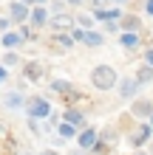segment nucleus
Listing matches in <instances>:
<instances>
[{
    "instance_id": "1",
    "label": "nucleus",
    "mask_w": 153,
    "mask_h": 155,
    "mask_svg": "<svg viewBox=\"0 0 153 155\" xmlns=\"http://www.w3.org/2000/svg\"><path fill=\"white\" fill-rule=\"evenodd\" d=\"M88 82H91V87H94V90L111 93V90L116 87V82H119V71H116L111 62H99V65H94V68H91Z\"/></svg>"
},
{
    "instance_id": "2",
    "label": "nucleus",
    "mask_w": 153,
    "mask_h": 155,
    "mask_svg": "<svg viewBox=\"0 0 153 155\" xmlns=\"http://www.w3.org/2000/svg\"><path fill=\"white\" fill-rule=\"evenodd\" d=\"M51 113H54V102H51L48 93H31V96H26V104H23V116L26 118L46 121Z\"/></svg>"
},
{
    "instance_id": "3",
    "label": "nucleus",
    "mask_w": 153,
    "mask_h": 155,
    "mask_svg": "<svg viewBox=\"0 0 153 155\" xmlns=\"http://www.w3.org/2000/svg\"><path fill=\"white\" fill-rule=\"evenodd\" d=\"M20 79L29 82V85H43V82H48V68L43 65L40 59H23Z\"/></svg>"
},
{
    "instance_id": "4",
    "label": "nucleus",
    "mask_w": 153,
    "mask_h": 155,
    "mask_svg": "<svg viewBox=\"0 0 153 155\" xmlns=\"http://www.w3.org/2000/svg\"><path fill=\"white\" fill-rule=\"evenodd\" d=\"M153 141V130H150V124L148 121H136L130 127V133H128V144H130V150H148V144Z\"/></svg>"
},
{
    "instance_id": "5",
    "label": "nucleus",
    "mask_w": 153,
    "mask_h": 155,
    "mask_svg": "<svg viewBox=\"0 0 153 155\" xmlns=\"http://www.w3.org/2000/svg\"><path fill=\"white\" fill-rule=\"evenodd\" d=\"M113 90H116V96H119V102H133V99L139 96L142 85L133 79V74H128V76H119V82H116Z\"/></svg>"
},
{
    "instance_id": "6",
    "label": "nucleus",
    "mask_w": 153,
    "mask_h": 155,
    "mask_svg": "<svg viewBox=\"0 0 153 155\" xmlns=\"http://www.w3.org/2000/svg\"><path fill=\"white\" fill-rule=\"evenodd\" d=\"M128 104H130L128 107V116L136 118V121H148V116L153 113V99H148V96H136Z\"/></svg>"
},
{
    "instance_id": "7",
    "label": "nucleus",
    "mask_w": 153,
    "mask_h": 155,
    "mask_svg": "<svg viewBox=\"0 0 153 155\" xmlns=\"http://www.w3.org/2000/svg\"><path fill=\"white\" fill-rule=\"evenodd\" d=\"M96 138H99V127L88 124V127H82V130H77V138H74V144H77V150L91 152V147L96 144Z\"/></svg>"
},
{
    "instance_id": "8",
    "label": "nucleus",
    "mask_w": 153,
    "mask_h": 155,
    "mask_svg": "<svg viewBox=\"0 0 153 155\" xmlns=\"http://www.w3.org/2000/svg\"><path fill=\"white\" fill-rule=\"evenodd\" d=\"M116 37H119L122 51H128V54H136V51L145 48V40H142V34H139V31H119Z\"/></svg>"
},
{
    "instance_id": "9",
    "label": "nucleus",
    "mask_w": 153,
    "mask_h": 155,
    "mask_svg": "<svg viewBox=\"0 0 153 155\" xmlns=\"http://www.w3.org/2000/svg\"><path fill=\"white\" fill-rule=\"evenodd\" d=\"M48 96L54 99V96H57V99H62V96H68L71 93V90H74V82H71V79H65V76H48Z\"/></svg>"
},
{
    "instance_id": "10",
    "label": "nucleus",
    "mask_w": 153,
    "mask_h": 155,
    "mask_svg": "<svg viewBox=\"0 0 153 155\" xmlns=\"http://www.w3.org/2000/svg\"><path fill=\"white\" fill-rule=\"evenodd\" d=\"M0 102H3V107L9 113H20L23 110V104H26V93L23 90H3V96H0Z\"/></svg>"
},
{
    "instance_id": "11",
    "label": "nucleus",
    "mask_w": 153,
    "mask_h": 155,
    "mask_svg": "<svg viewBox=\"0 0 153 155\" xmlns=\"http://www.w3.org/2000/svg\"><path fill=\"white\" fill-rule=\"evenodd\" d=\"M60 118H62V121H68L71 127H77V130L88 127V113H85V110H79V107H62Z\"/></svg>"
},
{
    "instance_id": "12",
    "label": "nucleus",
    "mask_w": 153,
    "mask_h": 155,
    "mask_svg": "<svg viewBox=\"0 0 153 155\" xmlns=\"http://www.w3.org/2000/svg\"><path fill=\"white\" fill-rule=\"evenodd\" d=\"M29 12H31V6H26V3H20V0H12L9 3V20H12L14 25H26L29 23Z\"/></svg>"
},
{
    "instance_id": "13",
    "label": "nucleus",
    "mask_w": 153,
    "mask_h": 155,
    "mask_svg": "<svg viewBox=\"0 0 153 155\" xmlns=\"http://www.w3.org/2000/svg\"><path fill=\"white\" fill-rule=\"evenodd\" d=\"M23 45H26V40L17 28H9L6 34H0V48L3 51H20Z\"/></svg>"
},
{
    "instance_id": "14",
    "label": "nucleus",
    "mask_w": 153,
    "mask_h": 155,
    "mask_svg": "<svg viewBox=\"0 0 153 155\" xmlns=\"http://www.w3.org/2000/svg\"><path fill=\"white\" fill-rule=\"evenodd\" d=\"M48 17H51L48 6H31V12H29V25H31L34 31H40V28H46V25H48Z\"/></svg>"
},
{
    "instance_id": "15",
    "label": "nucleus",
    "mask_w": 153,
    "mask_h": 155,
    "mask_svg": "<svg viewBox=\"0 0 153 155\" xmlns=\"http://www.w3.org/2000/svg\"><path fill=\"white\" fill-rule=\"evenodd\" d=\"M71 25H74V17H71V14L54 12V14L48 17V25H46V28H51V34H57V31H68Z\"/></svg>"
},
{
    "instance_id": "16",
    "label": "nucleus",
    "mask_w": 153,
    "mask_h": 155,
    "mask_svg": "<svg viewBox=\"0 0 153 155\" xmlns=\"http://www.w3.org/2000/svg\"><path fill=\"white\" fill-rule=\"evenodd\" d=\"M51 45H54V51H74V40H71V34L68 31H57V34H51Z\"/></svg>"
},
{
    "instance_id": "17",
    "label": "nucleus",
    "mask_w": 153,
    "mask_h": 155,
    "mask_svg": "<svg viewBox=\"0 0 153 155\" xmlns=\"http://www.w3.org/2000/svg\"><path fill=\"white\" fill-rule=\"evenodd\" d=\"M82 104H91V99H88L85 93H79V90L74 87L68 96H62V107H79L82 110Z\"/></svg>"
},
{
    "instance_id": "18",
    "label": "nucleus",
    "mask_w": 153,
    "mask_h": 155,
    "mask_svg": "<svg viewBox=\"0 0 153 155\" xmlns=\"http://www.w3.org/2000/svg\"><path fill=\"white\" fill-rule=\"evenodd\" d=\"M133 79H136L142 87L153 85V68H150V65H145V62H142V65H136V68H133Z\"/></svg>"
},
{
    "instance_id": "19",
    "label": "nucleus",
    "mask_w": 153,
    "mask_h": 155,
    "mask_svg": "<svg viewBox=\"0 0 153 155\" xmlns=\"http://www.w3.org/2000/svg\"><path fill=\"white\" fill-rule=\"evenodd\" d=\"M82 45H85V48H102V45H105V34L96 31V28H88L85 37H82Z\"/></svg>"
},
{
    "instance_id": "20",
    "label": "nucleus",
    "mask_w": 153,
    "mask_h": 155,
    "mask_svg": "<svg viewBox=\"0 0 153 155\" xmlns=\"http://www.w3.org/2000/svg\"><path fill=\"white\" fill-rule=\"evenodd\" d=\"M0 65H6L9 71L20 68V65H23V57H20V51H3V54H0Z\"/></svg>"
},
{
    "instance_id": "21",
    "label": "nucleus",
    "mask_w": 153,
    "mask_h": 155,
    "mask_svg": "<svg viewBox=\"0 0 153 155\" xmlns=\"http://www.w3.org/2000/svg\"><path fill=\"white\" fill-rule=\"evenodd\" d=\"M139 25H142V20L136 14H122L119 17V31H139Z\"/></svg>"
},
{
    "instance_id": "22",
    "label": "nucleus",
    "mask_w": 153,
    "mask_h": 155,
    "mask_svg": "<svg viewBox=\"0 0 153 155\" xmlns=\"http://www.w3.org/2000/svg\"><path fill=\"white\" fill-rule=\"evenodd\" d=\"M99 141L108 144V147H113V144L119 141V130H116V127H102L99 130Z\"/></svg>"
},
{
    "instance_id": "23",
    "label": "nucleus",
    "mask_w": 153,
    "mask_h": 155,
    "mask_svg": "<svg viewBox=\"0 0 153 155\" xmlns=\"http://www.w3.org/2000/svg\"><path fill=\"white\" fill-rule=\"evenodd\" d=\"M74 25H79V28H85V31H88V28H96V20H94V14H91V12H88V14L82 12V14H77V17H74Z\"/></svg>"
},
{
    "instance_id": "24",
    "label": "nucleus",
    "mask_w": 153,
    "mask_h": 155,
    "mask_svg": "<svg viewBox=\"0 0 153 155\" xmlns=\"http://www.w3.org/2000/svg\"><path fill=\"white\" fill-rule=\"evenodd\" d=\"M26 127H29L31 135H46L43 133V121H37V118H26Z\"/></svg>"
},
{
    "instance_id": "25",
    "label": "nucleus",
    "mask_w": 153,
    "mask_h": 155,
    "mask_svg": "<svg viewBox=\"0 0 153 155\" xmlns=\"http://www.w3.org/2000/svg\"><path fill=\"white\" fill-rule=\"evenodd\" d=\"M142 62L153 68V45H145V48H142Z\"/></svg>"
},
{
    "instance_id": "26",
    "label": "nucleus",
    "mask_w": 153,
    "mask_h": 155,
    "mask_svg": "<svg viewBox=\"0 0 153 155\" xmlns=\"http://www.w3.org/2000/svg\"><path fill=\"white\" fill-rule=\"evenodd\" d=\"M102 34H119V23H102Z\"/></svg>"
},
{
    "instance_id": "27",
    "label": "nucleus",
    "mask_w": 153,
    "mask_h": 155,
    "mask_svg": "<svg viewBox=\"0 0 153 155\" xmlns=\"http://www.w3.org/2000/svg\"><path fill=\"white\" fill-rule=\"evenodd\" d=\"M9 79H12V71H9L6 65H0V87H3V85H6Z\"/></svg>"
},
{
    "instance_id": "28",
    "label": "nucleus",
    "mask_w": 153,
    "mask_h": 155,
    "mask_svg": "<svg viewBox=\"0 0 153 155\" xmlns=\"http://www.w3.org/2000/svg\"><path fill=\"white\" fill-rule=\"evenodd\" d=\"M9 28H14V23L9 20V17H0V34H6Z\"/></svg>"
},
{
    "instance_id": "29",
    "label": "nucleus",
    "mask_w": 153,
    "mask_h": 155,
    "mask_svg": "<svg viewBox=\"0 0 153 155\" xmlns=\"http://www.w3.org/2000/svg\"><path fill=\"white\" fill-rule=\"evenodd\" d=\"M37 155H62V152H60L57 147H46V150H40Z\"/></svg>"
},
{
    "instance_id": "30",
    "label": "nucleus",
    "mask_w": 153,
    "mask_h": 155,
    "mask_svg": "<svg viewBox=\"0 0 153 155\" xmlns=\"http://www.w3.org/2000/svg\"><path fill=\"white\" fill-rule=\"evenodd\" d=\"M12 155H37V152H31L29 147H17V150H14Z\"/></svg>"
},
{
    "instance_id": "31",
    "label": "nucleus",
    "mask_w": 153,
    "mask_h": 155,
    "mask_svg": "<svg viewBox=\"0 0 153 155\" xmlns=\"http://www.w3.org/2000/svg\"><path fill=\"white\" fill-rule=\"evenodd\" d=\"M145 12H148V14L153 17V0H148V3H145Z\"/></svg>"
},
{
    "instance_id": "32",
    "label": "nucleus",
    "mask_w": 153,
    "mask_h": 155,
    "mask_svg": "<svg viewBox=\"0 0 153 155\" xmlns=\"http://www.w3.org/2000/svg\"><path fill=\"white\" fill-rule=\"evenodd\" d=\"M65 155H88V152H85V150H77V147H74V150H71V152H65Z\"/></svg>"
},
{
    "instance_id": "33",
    "label": "nucleus",
    "mask_w": 153,
    "mask_h": 155,
    "mask_svg": "<svg viewBox=\"0 0 153 155\" xmlns=\"http://www.w3.org/2000/svg\"><path fill=\"white\" fill-rule=\"evenodd\" d=\"M31 6H48V0H34Z\"/></svg>"
},
{
    "instance_id": "34",
    "label": "nucleus",
    "mask_w": 153,
    "mask_h": 155,
    "mask_svg": "<svg viewBox=\"0 0 153 155\" xmlns=\"http://www.w3.org/2000/svg\"><path fill=\"white\" fill-rule=\"evenodd\" d=\"M133 155H150L148 150H133Z\"/></svg>"
},
{
    "instance_id": "35",
    "label": "nucleus",
    "mask_w": 153,
    "mask_h": 155,
    "mask_svg": "<svg viewBox=\"0 0 153 155\" xmlns=\"http://www.w3.org/2000/svg\"><path fill=\"white\" fill-rule=\"evenodd\" d=\"M65 3H68V6H79L82 0H65Z\"/></svg>"
},
{
    "instance_id": "36",
    "label": "nucleus",
    "mask_w": 153,
    "mask_h": 155,
    "mask_svg": "<svg viewBox=\"0 0 153 155\" xmlns=\"http://www.w3.org/2000/svg\"><path fill=\"white\" fill-rule=\"evenodd\" d=\"M148 124H150V130H153V113H150V116H148Z\"/></svg>"
},
{
    "instance_id": "37",
    "label": "nucleus",
    "mask_w": 153,
    "mask_h": 155,
    "mask_svg": "<svg viewBox=\"0 0 153 155\" xmlns=\"http://www.w3.org/2000/svg\"><path fill=\"white\" fill-rule=\"evenodd\" d=\"M111 3H116V6H122V3H128V0H111Z\"/></svg>"
},
{
    "instance_id": "38",
    "label": "nucleus",
    "mask_w": 153,
    "mask_h": 155,
    "mask_svg": "<svg viewBox=\"0 0 153 155\" xmlns=\"http://www.w3.org/2000/svg\"><path fill=\"white\" fill-rule=\"evenodd\" d=\"M3 138H6V135H0V152H6V150H3Z\"/></svg>"
},
{
    "instance_id": "39",
    "label": "nucleus",
    "mask_w": 153,
    "mask_h": 155,
    "mask_svg": "<svg viewBox=\"0 0 153 155\" xmlns=\"http://www.w3.org/2000/svg\"><path fill=\"white\" fill-rule=\"evenodd\" d=\"M20 3H26V6H31V3H34V0H20Z\"/></svg>"
},
{
    "instance_id": "40",
    "label": "nucleus",
    "mask_w": 153,
    "mask_h": 155,
    "mask_svg": "<svg viewBox=\"0 0 153 155\" xmlns=\"http://www.w3.org/2000/svg\"><path fill=\"white\" fill-rule=\"evenodd\" d=\"M148 150H150V152H153V141H150V144H148Z\"/></svg>"
},
{
    "instance_id": "41",
    "label": "nucleus",
    "mask_w": 153,
    "mask_h": 155,
    "mask_svg": "<svg viewBox=\"0 0 153 155\" xmlns=\"http://www.w3.org/2000/svg\"><path fill=\"white\" fill-rule=\"evenodd\" d=\"M150 45H153V34H150Z\"/></svg>"
},
{
    "instance_id": "42",
    "label": "nucleus",
    "mask_w": 153,
    "mask_h": 155,
    "mask_svg": "<svg viewBox=\"0 0 153 155\" xmlns=\"http://www.w3.org/2000/svg\"><path fill=\"white\" fill-rule=\"evenodd\" d=\"M0 96H3V87H0Z\"/></svg>"
},
{
    "instance_id": "43",
    "label": "nucleus",
    "mask_w": 153,
    "mask_h": 155,
    "mask_svg": "<svg viewBox=\"0 0 153 155\" xmlns=\"http://www.w3.org/2000/svg\"><path fill=\"white\" fill-rule=\"evenodd\" d=\"M0 155H9V152H0Z\"/></svg>"
},
{
    "instance_id": "44",
    "label": "nucleus",
    "mask_w": 153,
    "mask_h": 155,
    "mask_svg": "<svg viewBox=\"0 0 153 155\" xmlns=\"http://www.w3.org/2000/svg\"><path fill=\"white\" fill-rule=\"evenodd\" d=\"M150 155H153V152H150Z\"/></svg>"
}]
</instances>
